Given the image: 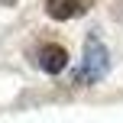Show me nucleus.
Returning a JSON list of instances; mask_svg holds the SVG:
<instances>
[{"mask_svg":"<svg viewBox=\"0 0 123 123\" xmlns=\"http://www.w3.org/2000/svg\"><path fill=\"white\" fill-rule=\"evenodd\" d=\"M107 68H110V55H107V49L97 42V39H91L84 49V65H81L78 71V84H87V81H100L107 74Z\"/></svg>","mask_w":123,"mask_h":123,"instance_id":"obj_1","label":"nucleus"},{"mask_svg":"<svg viewBox=\"0 0 123 123\" xmlns=\"http://www.w3.org/2000/svg\"><path fill=\"white\" fill-rule=\"evenodd\" d=\"M91 0H49V16L52 19H74L87 10Z\"/></svg>","mask_w":123,"mask_h":123,"instance_id":"obj_3","label":"nucleus"},{"mask_svg":"<svg viewBox=\"0 0 123 123\" xmlns=\"http://www.w3.org/2000/svg\"><path fill=\"white\" fill-rule=\"evenodd\" d=\"M36 65L42 68L45 74H58V71H65V68H68V52L62 49V45H39Z\"/></svg>","mask_w":123,"mask_h":123,"instance_id":"obj_2","label":"nucleus"}]
</instances>
